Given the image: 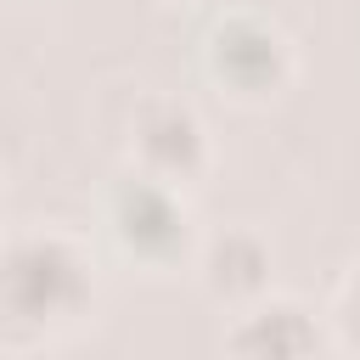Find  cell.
<instances>
[{
  "label": "cell",
  "instance_id": "6da1fadb",
  "mask_svg": "<svg viewBox=\"0 0 360 360\" xmlns=\"http://www.w3.org/2000/svg\"><path fill=\"white\" fill-rule=\"evenodd\" d=\"M96 253L56 225H22L6 242L0 264V315L11 343H51L79 332L96 309Z\"/></svg>",
  "mask_w": 360,
  "mask_h": 360
},
{
  "label": "cell",
  "instance_id": "7a4b0ae2",
  "mask_svg": "<svg viewBox=\"0 0 360 360\" xmlns=\"http://www.w3.org/2000/svg\"><path fill=\"white\" fill-rule=\"evenodd\" d=\"M101 225L112 236V248L141 264V270H174L191 264L197 253V225H191V202L180 186L152 180L141 169H124L107 191H101Z\"/></svg>",
  "mask_w": 360,
  "mask_h": 360
},
{
  "label": "cell",
  "instance_id": "3957f363",
  "mask_svg": "<svg viewBox=\"0 0 360 360\" xmlns=\"http://www.w3.org/2000/svg\"><path fill=\"white\" fill-rule=\"evenodd\" d=\"M202 68L231 101L264 107L292 84L298 56L281 22H270L264 11H225L202 39Z\"/></svg>",
  "mask_w": 360,
  "mask_h": 360
},
{
  "label": "cell",
  "instance_id": "277c9868",
  "mask_svg": "<svg viewBox=\"0 0 360 360\" xmlns=\"http://www.w3.org/2000/svg\"><path fill=\"white\" fill-rule=\"evenodd\" d=\"M214 163V141L208 124L191 101L180 96H141L135 118H129V169L169 180V186H197Z\"/></svg>",
  "mask_w": 360,
  "mask_h": 360
},
{
  "label": "cell",
  "instance_id": "5b68a950",
  "mask_svg": "<svg viewBox=\"0 0 360 360\" xmlns=\"http://www.w3.org/2000/svg\"><path fill=\"white\" fill-rule=\"evenodd\" d=\"M326 321L287 292H264L253 304H236L219 338L225 360H321L326 349Z\"/></svg>",
  "mask_w": 360,
  "mask_h": 360
},
{
  "label": "cell",
  "instance_id": "8992f818",
  "mask_svg": "<svg viewBox=\"0 0 360 360\" xmlns=\"http://www.w3.org/2000/svg\"><path fill=\"white\" fill-rule=\"evenodd\" d=\"M191 270L202 281L208 298L219 304H253L270 292V242L253 231V225H225V231H208L191 253Z\"/></svg>",
  "mask_w": 360,
  "mask_h": 360
},
{
  "label": "cell",
  "instance_id": "52a82bcc",
  "mask_svg": "<svg viewBox=\"0 0 360 360\" xmlns=\"http://www.w3.org/2000/svg\"><path fill=\"white\" fill-rule=\"evenodd\" d=\"M326 326H332V338L343 343V354L360 360V270H349V281L338 287V298H332V309H326Z\"/></svg>",
  "mask_w": 360,
  "mask_h": 360
}]
</instances>
